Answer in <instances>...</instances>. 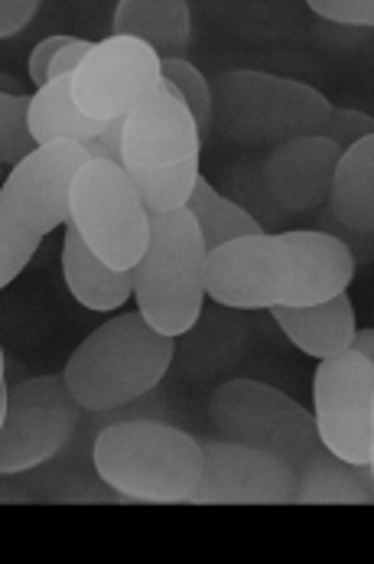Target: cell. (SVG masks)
Returning <instances> with one entry per match:
<instances>
[{"mask_svg":"<svg viewBox=\"0 0 374 564\" xmlns=\"http://www.w3.org/2000/svg\"><path fill=\"white\" fill-rule=\"evenodd\" d=\"M355 258L339 236L257 232L206 254V294L228 311L312 307L345 294Z\"/></svg>","mask_w":374,"mask_h":564,"instance_id":"obj_1","label":"cell"},{"mask_svg":"<svg viewBox=\"0 0 374 564\" xmlns=\"http://www.w3.org/2000/svg\"><path fill=\"white\" fill-rule=\"evenodd\" d=\"M173 352V336L156 333L141 314H124L85 336L66 362L63 382L81 411H114L153 392Z\"/></svg>","mask_w":374,"mask_h":564,"instance_id":"obj_2","label":"cell"},{"mask_svg":"<svg viewBox=\"0 0 374 564\" xmlns=\"http://www.w3.org/2000/svg\"><path fill=\"white\" fill-rule=\"evenodd\" d=\"M199 131L183 101L163 88L144 95L121 131V170L141 193L147 213L183 209L199 180Z\"/></svg>","mask_w":374,"mask_h":564,"instance_id":"obj_3","label":"cell"},{"mask_svg":"<svg viewBox=\"0 0 374 564\" xmlns=\"http://www.w3.org/2000/svg\"><path fill=\"white\" fill-rule=\"evenodd\" d=\"M95 470L138 502H189L202 477V444L160 421H121L95 437Z\"/></svg>","mask_w":374,"mask_h":564,"instance_id":"obj_4","label":"cell"},{"mask_svg":"<svg viewBox=\"0 0 374 564\" xmlns=\"http://www.w3.org/2000/svg\"><path fill=\"white\" fill-rule=\"evenodd\" d=\"M212 134L244 148H280L319 134L332 101L312 85L271 73H222L209 82Z\"/></svg>","mask_w":374,"mask_h":564,"instance_id":"obj_5","label":"cell"},{"mask_svg":"<svg viewBox=\"0 0 374 564\" xmlns=\"http://www.w3.org/2000/svg\"><path fill=\"white\" fill-rule=\"evenodd\" d=\"M206 245L186 209L150 213V242L134 268L138 314L163 336H183L202 317Z\"/></svg>","mask_w":374,"mask_h":564,"instance_id":"obj_6","label":"cell"},{"mask_svg":"<svg viewBox=\"0 0 374 564\" xmlns=\"http://www.w3.org/2000/svg\"><path fill=\"white\" fill-rule=\"evenodd\" d=\"M69 226L114 271H134L147 251V206L118 163L88 161L75 173Z\"/></svg>","mask_w":374,"mask_h":564,"instance_id":"obj_7","label":"cell"},{"mask_svg":"<svg viewBox=\"0 0 374 564\" xmlns=\"http://www.w3.org/2000/svg\"><path fill=\"white\" fill-rule=\"evenodd\" d=\"M209 417L224 441L274 454L294 470L319 447L312 414L264 382L234 379L219 386L209 399Z\"/></svg>","mask_w":374,"mask_h":564,"instance_id":"obj_8","label":"cell"},{"mask_svg":"<svg viewBox=\"0 0 374 564\" xmlns=\"http://www.w3.org/2000/svg\"><path fill=\"white\" fill-rule=\"evenodd\" d=\"M319 444L345 464H374V359L342 349L319 362L312 382Z\"/></svg>","mask_w":374,"mask_h":564,"instance_id":"obj_9","label":"cell"},{"mask_svg":"<svg viewBox=\"0 0 374 564\" xmlns=\"http://www.w3.org/2000/svg\"><path fill=\"white\" fill-rule=\"evenodd\" d=\"M81 408L63 376H40L7 389L0 424V477L26 474L53 460L78 431Z\"/></svg>","mask_w":374,"mask_h":564,"instance_id":"obj_10","label":"cell"},{"mask_svg":"<svg viewBox=\"0 0 374 564\" xmlns=\"http://www.w3.org/2000/svg\"><path fill=\"white\" fill-rule=\"evenodd\" d=\"M153 88H160V56L131 36L95 43L73 73L75 108L101 124L124 118Z\"/></svg>","mask_w":374,"mask_h":564,"instance_id":"obj_11","label":"cell"},{"mask_svg":"<svg viewBox=\"0 0 374 564\" xmlns=\"http://www.w3.org/2000/svg\"><path fill=\"white\" fill-rule=\"evenodd\" d=\"M88 161H95L88 148L73 141H53L36 148L0 183V209L16 226L43 239L46 232L69 223V189L75 173Z\"/></svg>","mask_w":374,"mask_h":564,"instance_id":"obj_12","label":"cell"},{"mask_svg":"<svg viewBox=\"0 0 374 564\" xmlns=\"http://www.w3.org/2000/svg\"><path fill=\"white\" fill-rule=\"evenodd\" d=\"M202 444V477L189 502L196 506H287L297 496V470L274 454L231 444Z\"/></svg>","mask_w":374,"mask_h":564,"instance_id":"obj_13","label":"cell"},{"mask_svg":"<svg viewBox=\"0 0 374 564\" xmlns=\"http://www.w3.org/2000/svg\"><path fill=\"white\" fill-rule=\"evenodd\" d=\"M339 161L342 151L319 134L287 141L264 163V189L284 213H312L329 199Z\"/></svg>","mask_w":374,"mask_h":564,"instance_id":"obj_14","label":"cell"},{"mask_svg":"<svg viewBox=\"0 0 374 564\" xmlns=\"http://www.w3.org/2000/svg\"><path fill=\"white\" fill-rule=\"evenodd\" d=\"M287 339L312 359H329L349 349L355 336V307L345 294H336L312 307H271Z\"/></svg>","mask_w":374,"mask_h":564,"instance_id":"obj_15","label":"cell"},{"mask_svg":"<svg viewBox=\"0 0 374 564\" xmlns=\"http://www.w3.org/2000/svg\"><path fill=\"white\" fill-rule=\"evenodd\" d=\"M63 274L75 301L95 314L124 307L134 291V271H114L101 258H95L91 248L75 232V226H69L63 242Z\"/></svg>","mask_w":374,"mask_h":564,"instance_id":"obj_16","label":"cell"},{"mask_svg":"<svg viewBox=\"0 0 374 564\" xmlns=\"http://www.w3.org/2000/svg\"><path fill=\"white\" fill-rule=\"evenodd\" d=\"M332 219L352 229L355 236H369L374 229V134L352 144L332 173L329 186Z\"/></svg>","mask_w":374,"mask_h":564,"instance_id":"obj_17","label":"cell"},{"mask_svg":"<svg viewBox=\"0 0 374 564\" xmlns=\"http://www.w3.org/2000/svg\"><path fill=\"white\" fill-rule=\"evenodd\" d=\"M108 124L85 118L73 101V76L53 79L46 88H40L30 98V134L36 141V148L53 144V141H73L88 148V154L95 158L98 138L105 134Z\"/></svg>","mask_w":374,"mask_h":564,"instance_id":"obj_18","label":"cell"},{"mask_svg":"<svg viewBox=\"0 0 374 564\" xmlns=\"http://www.w3.org/2000/svg\"><path fill=\"white\" fill-rule=\"evenodd\" d=\"M114 36H131L150 46L160 59L189 43L186 0H121L114 7Z\"/></svg>","mask_w":374,"mask_h":564,"instance_id":"obj_19","label":"cell"},{"mask_svg":"<svg viewBox=\"0 0 374 564\" xmlns=\"http://www.w3.org/2000/svg\"><path fill=\"white\" fill-rule=\"evenodd\" d=\"M374 492L362 484L352 464L339 460L322 444L297 467V496L302 506H372Z\"/></svg>","mask_w":374,"mask_h":564,"instance_id":"obj_20","label":"cell"},{"mask_svg":"<svg viewBox=\"0 0 374 564\" xmlns=\"http://www.w3.org/2000/svg\"><path fill=\"white\" fill-rule=\"evenodd\" d=\"M183 209L196 219L206 251H216L224 242H234V239H248V236L264 232L261 223L251 213H244L238 203L219 196L209 186V180H202V176L193 183V193H189V199H186Z\"/></svg>","mask_w":374,"mask_h":564,"instance_id":"obj_21","label":"cell"},{"mask_svg":"<svg viewBox=\"0 0 374 564\" xmlns=\"http://www.w3.org/2000/svg\"><path fill=\"white\" fill-rule=\"evenodd\" d=\"M160 79L173 82L183 95V105L186 111L193 115L196 121V131H199V144L209 141L212 134V91H209V79L186 59H160Z\"/></svg>","mask_w":374,"mask_h":564,"instance_id":"obj_22","label":"cell"},{"mask_svg":"<svg viewBox=\"0 0 374 564\" xmlns=\"http://www.w3.org/2000/svg\"><path fill=\"white\" fill-rule=\"evenodd\" d=\"M36 151V141L30 134V98L0 91V163L23 161Z\"/></svg>","mask_w":374,"mask_h":564,"instance_id":"obj_23","label":"cell"},{"mask_svg":"<svg viewBox=\"0 0 374 564\" xmlns=\"http://www.w3.org/2000/svg\"><path fill=\"white\" fill-rule=\"evenodd\" d=\"M40 236L26 232L23 226H16L3 209H0V291L7 284L16 281V274L33 261L36 248H40Z\"/></svg>","mask_w":374,"mask_h":564,"instance_id":"obj_24","label":"cell"},{"mask_svg":"<svg viewBox=\"0 0 374 564\" xmlns=\"http://www.w3.org/2000/svg\"><path fill=\"white\" fill-rule=\"evenodd\" d=\"M372 115H365V111H352V108H336L332 105V111H329V118H326V124L319 128V138H326V141H332L342 154L352 148V144H359L362 138H372Z\"/></svg>","mask_w":374,"mask_h":564,"instance_id":"obj_25","label":"cell"},{"mask_svg":"<svg viewBox=\"0 0 374 564\" xmlns=\"http://www.w3.org/2000/svg\"><path fill=\"white\" fill-rule=\"evenodd\" d=\"M309 10L342 26H372L374 23L372 0H309Z\"/></svg>","mask_w":374,"mask_h":564,"instance_id":"obj_26","label":"cell"},{"mask_svg":"<svg viewBox=\"0 0 374 564\" xmlns=\"http://www.w3.org/2000/svg\"><path fill=\"white\" fill-rule=\"evenodd\" d=\"M75 36H50V40H43L36 50H33V56H30V79L36 82L40 88H46L50 85V66H53V59L66 50V46H73Z\"/></svg>","mask_w":374,"mask_h":564,"instance_id":"obj_27","label":"cell"},{"mask_svg":"<svg viewBox=\"0 0 374 564\" xmlns=\"http://www.w3.org/2000/svg\"><path fill=\"white\" fill-rule=\"evenodd\" d=\"M36 10H40L36 0H0V40L20 33L36 17Z\"/></svg>","mask_w":374,"mask_h":564,"instance_id":"obj_28","label":"cell"},{"mask_svg":"<svg viewBox=\"0 0 374 564\" xmlns=\"http://www.w3.org/2000/svg\"><path fill=\"white\" fill-rule=\"evenodd\" d=\"M91 46H95V43H88V40H73V46H66V50L53 59V66H50V82L63 79V76H73L75 69L81 66V59L91 53Z\"/></svg>","mask_w":374,"mask_h":564,"instance_id":"obj_29","label":"cell"},{"mask_svg":"<svg viewBox=\"0 0 374 564\" xmlns=\"http://www.w3.org/2000/svg\"><path fill=\"white\" fill-rule=\"evenodd\" d=\"M121 131H124V118L118 121H108L105 134L98 138V148H95V161H108L121 166Z\"/></svg>","mask_w":374,"mask_h":564,"instance_id":"obj_30","label":"cell"},{"mask_svg":"<svg viewBox=\"0 0 374 564\" xmlns=\"http://www.w3.org/2000/svg\"><path fill=\"white\" fill-rule=\"evenodd\" d=\"M349 349H355L359 356H369V359H374V329H355V336H352Z\"/></svg>","mask_w":374,"mask_h":564,"instance_id":"obj_31","label":"cell"},{"mask_svg":"<svg viewBox=\"0 0 374 564\" xmlns=\"http://www.w3.org/2000/svg\"><path fill=\"white\" fill-rule=\"evenodd\" d=\"M352 470H355V477H359L362 484L372 489V464H352Z\"/></svg>","mask_w":374,"mask_h":564,"instance_id":"obj_32","label":"cell"},{"mask_svg":"<svg viewBox=\"0 0 374 564\" xmlns=\"http://www.w3.org/2000/svg\"><path fill=\"white\" fill-rule=\"evenodd\" d=\"M3 411H7V389H0V424H3Z\"/></svg>","mask_w":374,"mask_h":564,"instance_id":"obj_33","label":"cell"},{"mask_svg":"<svg viewBox=\"0 0 374 564\" xmlns=\"http://www.w3.org/2000/svg\"><path fill=\"white\" fill-rule=\"evenodd\" d=\"M0 389H3V349H0Z\"/></svg>","mask_w":374,"mask_h":564,"instance_id":"obj_34","label":"cell"}]
</instances>
